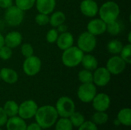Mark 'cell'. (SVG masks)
<instances>
[{"label": "cell", "instance_id": "obj_21", "mask_svg": "<svg viewBox=\"0 0 131 130\" xmlns=\"http://www.w3.org/2000/svg\"><path fill=\"white\" fill-rule=\"evenodd\" d=\"M66 20V15L62 11H56L51 13L49 17V24L52 28H57L58 26L64 24Z\"/></svg>", "mask_w": 131, "mask_h": 130}, {"label": "cell", "instance_id": "obj_4", "mask_svg": "<svg viewBox=\"0 0 131 130\" xmlns=\"http://www.w3.org/2000/svg\"><path fill=\"white\" fill-rule=\"evenodd\" d=\"M55 109L58 116L69 118L70 116L75 111V103L74 100L67 96L61 97L56 102Z\"/></svg>", "mask_w": 131, "mask_h": 130}, {"label": "cell", "instance_id": "obj_45", "mask_svg": "<svg viewBox=\"0 0 131 130\" xmlns=\"http://www.w3.org/2000/svg\"><path fill=\"white\" fill-rule=\"evenodd\" d=\"M1 9H2V8H0V11H1Z\"/></svg>", "mask_w": 131, "mask_h": 130}, {"label": "cell", "instance_id": "obj_42", "mask_svg": "<svg viewBox=\"0 0 131 130\" xmlns=\"http://www.w3.org/2000/svg\"><path fill=\"white\" fill-rule=\"evenodd\" d=\"M114 125L117 126H119L121 125V123H120V122H119V120H118L117 119H116V120H114Z\"/></svg>", "mask_w": 131, "mask_h": 130}, {"label": "cell", "instance_id": "obj_41", "mask_svg": "<svg viewBox=\"0 0 131 130\" xmlns=\"http://www.w3.org/2000/svg\"><path fill=\"white\" fill-rule=\"evenodd\" d=\"M5 45V40H4V36L2 33H0V48Z\"/></svg>", "mask_w": 131, "mask_h": 130}, {"label": "cell", "instance_id": "obj_30", "mask_svg": "<svg viewBox=\"0 0 131 130\" xmlns=\"http://www.w3.org/2000/svg\"><path fill=\"white\" fill-rule=\"evenodd\" d=\"M69 120H70L72 126L78 127V128L85 121V118L83 116V114L81 113L80 112H76V111H74L70 116Z\"/></svg>", "mask_w": 131, "mask_h": 130}, {"label": "cell", "instance_id": "obj_6", "mask_svg": "<svg viewBox=\"0 0 131 130\" xmlns=\"http://www.w3.org/2000/svg\"><path fill=\"white\" fill-rule=\"evenodd\" d=\"M97 38L96 36L84 31L81 33L77 40V47L81 49L84 53H91L96 48Z\"/></svg>", "mask_w": 131, "mask_h": 130}, {"label": "cell", "instance_id": "obj_22", "mask_svg": "<svg viewBox=\"0 0 131 130\" xmlns=\"http://www.w3.org/2000/svg\"><path fill=\"white\" fill-rule=\"evenodd\" d=\"M117 119L119 120L121 125L125 126H130L131 125V110L130 108H124L121 110L118 113Z\"/></svg>", "mask_w": 131, "mask_h": 130}, {"label": "cell", "instance_id": "obj_39", "mask_svg": "<svg viewBox=\"0 0 131 130\" xmlns=\"http://www.w3.org/2000/svg\"><path fill=\"white\" fill-rule=\"evenodd\" d=\"M25 130H42V128L37 123H32L27 126Z\"/></svg>", "mask_w": 131, "mask_h": 130}, {"label": "cell", "instance_id": "obj_19", "mask_svg": "<svg viewBox=\"0 0 131 130\" xmlns=\"http://www.w3.org/2000/svg\"><path fill=\"white\" fill-rule=\"evenodd\" d=\"M5 126L7 130H25L27 124L25 120L20 116H15L8 119Z\"/></svg>", "mask_w": 131, "mask_h": 130}, {"label": "cell", "instance_id": "obj_20", "mask_svg": "<svg viewBox=\"0 0 131 130\" xmlns=\"http://www.w3.org/2000/svg\"><path fill=\"white\" fill-rule=\"evenodd\" d=\"M81 64H82L84 69L91 71H94L98 67L97 59L96 58L95 56L91 54L90 53H87V54H84Z\"/></svg>", "mask_w": 131, "mask_h": 130}, {"label": "cell", "instance_id": "obj_13", "mask_svg": "<svg viewBox=\"0 0 131 130\" xmlns=\"http://www.w3.org/2000/svg\"><path fill=\"white\" fill-rule=\"evenodd\" d=\"M79 8L84 16L94 18L98 14L99 5L95 0H83L80 3Z\"/></svg>", "mask_w": 131, "mask_h": 130}, {"label": "cell", "instance_id": "obj_40", "mask_svg": "<svg viewBox=\"0 0 131 130\" xmlns=\"http://www.w3.org/2000/svg\"><path fill=\"white\" fill-rule=\"evenodd\" d=\"M56 29H57V31H58V33L61 34V33H63V32H65V31H68V27L64 23V24H61V25L58 26V27L56 28Z\"/></svg>", "mask_w": 131, "mask_h": 130}, {"label": "cell", "instance_id": "obj_10", "mask_svg": "<svg viewBox=\"0 0 131 130\" xmlns=\"http://www.w3.org/2000/svg\"><path fill=\"white\" fill-rule=\"evenodd\" d=\"M127 67V63L121 57V56L114 55L111 57L106 64V68L111 75H119L123 73Z\"/></svg>", "mask_w": 131, "mask_h": 130}, {"label": "cell", "instance_id": "obj_12", "mask_svg": "<svg viewBox=\"0 0 131 130\" xmlns=\"http://www.w3.org/2000/svg\"><path fill=\"white\" fill-rule=\"evenodd\" d=\"M91 103L96 111L106 112L111 106V98L107 93H100L95 95Z\"/></svg>", "mask_w": 131, "mask_h": 130}, {"label": "cell", "instance_id": "obj_23", "mask_svg": "<svg viewBox=\"0 0 131 130\" xmlns=\"http://www.w3.org/2000/svg\"><path fill=\"white\" fill-rule=\"evenodd\" d=\"M3 110L8 117L17 116L18 112V104L15 100H8L5 103Z\"/></svg>", "mask_w": 131, "mask_h": 130}, {"label": "cell", "instance_id": "obj_46", "mask_svg": "<svg viewBox=\"0 0 131 130\" xmlns=\"http://www.w3.org/2000/svg\"><path fill=\"white\" fill-rule=\"evenodd\" d=\"M0 130H2V129H1V127H0Z\"/></svg>", "mask_w": 131, "mask_h": 130}, {"label": "cell", "instance_id": "obj_44", "mask_svg": "<svg viewBox=\"0 0 131 130\" xmlns=\"http://www.w3.org/2000/svg\"><path fill=\"white\" fill-rule=\"evenodd\" d=\"M0 81H1V77H0Z\"/></svg>", "mask_w": 131, "mask_h": 130}, {"label": "cell", "instance_id": "obj_28", "mask_svg": "<svg viewBox=\"0 0 131 130\" xmlns=\"http://www.w3.org/2000/svg\"><path fill=\"white\" fill-rule=\"evenodd\" d=\"M78 80L81 84L93 83V72L86 69H82L78 72Z\"/></svg>", "mask_w": 131, "mask_h": 130}, {"label": "cell", "instance_id": "obj_29", "mask_svg": "<svg viewBox=\"0 0 131 130\" xmlns=\"http://www.w3.org/2000/svg\"><path fill=\"white\" fill-rule=\"evenodd\" d=\"M35 1L36 0H15V5L25 11L31 9L35 6Z\"/></svg>", "mask_w": 131, "mask_h": 130}, {"label": "cell", "instance_id": "obj_18", "mask_svg": "<svg viewBox=\"0 0 131 130\" xmlns=\"http://www.w3.org/2000/svg\"><path fill=\"white\" fill-rule=\"evenodd\" d=\"M0 77L1 80L8 84H14L18 80L17 71L8 67H3L0 70Z\"/></svg>", "mask_w": 131, "mask_h": 130}, {"label": "cell", "instance_id": "obj_1", "mask_svg": "<svg viewBox=\"0 0 131 130\" xmlns=\"http://www.w3.org/2000/svg\"><path fill=\"white\" fill-rule=\"evenodd\" d=\"M34 117L42 129H49L55 124L58 114L54 107L45 105L38 108Z\"/></svg>", "mask_w": 131, "mask_h": 130}, {"label": "cell", "instance_id": "obj_38", "mask_svg": "<svg viewBox=\"0 0 131 130\" xmlns=\"http://www.w3.org/2000/svg\"><path fill=\"white\" fill-rule=\"evenodd\" d=\"M13 5V0H0V8L2 9H7Z\"/></svg>", "mask_w": 131, "mask_h": 130}, {"label": "cell", "instance_id": "obj_36", "mask_svg": "<svg viewBox=\"0 0 131 130\" xmlns=\"http://www.w3.org/2000/svg\"><path fill=\"white\" fill-rule=\"evenodd\" d=\"M78 130H97V125L91 121H84L79 127Z\"/></svg>", "mask_w": 131, "mask_h": 130}, {"label": "cell", "instance_id": "obj_3", "mask_svg": "<svg viewBox=\"0 0 131 130\" xmlns=\"http://www.w3.org/2000/svg\"><path fill=\"white\" fill-rule=\"evenodd\" d=\"M84 53L77 46H71L63 51L61 62L67 67H75L81 64Z\"/></svg>", "mask_w": 131, "mask_h": 130}, {"label": "cell", "instance_id": "obj_31", "mask_svg": "<svg viewBox=\"0 0 131 130\" xmlns=\"http://www.w3.org/2000/svg\"><path fill=\"white\" fill-rule=\"evenodd\" d=\"M121 57L127 63V64H130L131 63V44L128 43L123 46V48L120 53Z\"/></svg>", "mask_w": 131, "mask_h": 130}, {"label": "cell", "instance_id": "obj_9", "mask_svg": "<svg viewBox=\"0 0 131 130\" xmlns=\"http://www.w3.org/2000/svg\"><path fill=\"white\" fill-rule=\"evenodd\" d=\"M38 106L33 100H27L18 105V115L23 120H29L35 116Z\"/></svg>", "mask_w": 131, "mask_h": 130}, {"label": "cell", "instance_id": "obj_33", "mask_svg": "<svg viewBox=\"0 0 131 130\" xmlns=\"http://www.w3.org/2000/svg\"><path fill=\"white\" fill-rule=\"evenodd\" d=\"M21 53L25 57H28L34 54V48L30 43H24L21 46Z\"/></svg>", "mask_w": 131, "mask_h": 130}, {"label": "cell", "instance_id": "obj_15", "mask_svg": "<svg viewBox=\"0 0 131 130\" xmlns=\"http://www.w3.org/2000/svg\"><path fill=\"white\" fill-rule=\"evenodd\" d=\"M74 42V38L73 34L70 31H65L59 34L55 43L57 44V46L60 50L64 51L73 46Z\"/></svg>", "mask_w": 131, "mask_h": 130}, {"label": "cell", "instance_id": "obj_5", "mask_svg": "<svg viewBox=\"0 0 131 130\" xmlns=\"http://www.w3.org/2000/svg\"><path fill=\"white\" fill-rule=\"evenodd\" d=\"M24 11L18 8L15 5L8 8L7 9H5L4 16L6 24L12 27H17L20 25L24 20Z\"/></svg>", "mask_w": 131, "mask_h": 130}, {"label": "cell", "instance_id": "obj_35", "mask_svg": "<svg viewBox=\"0 0 131 130\" xmlns=\"http://www.w3.org/2000/svg\"><path fill=\"white\" fill-rule=\"evenodd\" d=\"M35 21L37 25H38L40 26H44V25L49 24V16H48V15L38 13L35 16Z\"/></svg>", "mask_w": 131, "mask_h": 130}, {"label": "cell", "instance_id": "obj_8", "mask_svg": "<svg viewBox=\"0 0 131 130\" xmlns=\"http://www.w3.org/2000/svg\"><path fill=\"white\" fill-rule=\"evenodd\" d=\"M77 94L78 99L81 102L84 103H91L94 97L97 94L96 86L93 83L81 84L78 89Z\"/></svg>", "mask_w": 131, "mask_h": 130}, {"label": "cell", "instance_id": "obj_16", "mask_svg": "<svg viewBox=\"0 0 131 130\" xmlns=\"http://www.w3.org/2000/svg\"><path fill=\"white\" fill-rule=\"evenodd\" d=\"M22 34L17 31H12L8 32L4 36L5 45L13 49L21 45L22 43Z\"/></svg>", "mask_w": 131, "mask_h": 130}, {"label": "cell", "instance_id": "obj_14", "mask_svg": "<svg viewBox=\"0 0 131 130\" xmlns=\"http://www.w3.org/2000/svg\"><path fill=\"white\" fill-rule=\"evenodd\" d=\"M107 23L101 18H94L91 20L87 25V31L94 36L103 34L106 32Z\"/></svg>", "mask_w": 131, "mask_h": 130}, {"label": "cell", "instance_id": "obj_24", "mask_svg": "<svg viewBox=\"0 0 131 130\" xmlns=\"http://www.w3.org/2000/svg\"><path fill=\"white\" fill-rule=\"evenodd\" d=\"M123 46L124 45L121 41L117 39H113L108 42L107 45V49L110 54L113 55H117L121 53Z\"/></svg>", "mask_w": 131, "mask_h": 130}, {"label": "cell", "instance_id": "obj_37", "mask_svg": "<svg viewBox=\"0 0 131 130\" xmlns=\"http://www.w3.org/2000/svg\"><path fill=\"white\" fill-rule=\"evenodd\" d=\"M8 119V117L6 115V113H5L3 107H0V127L5 125Z\"/></svg>", "mask_w": 131, "mask_h": 130}, {"label": "cell", "instance_id": "obj_2", "mask_svg": "<svg viewBox=\"0 0 131 130\" xmlns=\"http://www.w3.org/2000/svg\"><path fill=\"white\" fill-rule=\"evenodd\" d=\"M121 13V8L119 5L114 1L105 2L99 7L98 15L100 18L104 22L108 23L115 20H117Z\"/></svg>", "mask_w": 131, "mask_h": 130}, {"label": "cell", "instance_id": "obj_17", "mask_svg": "<svg viewBox=\"0 0 131 130\" xmlns=\"http://www.w3.org/2000/svg\"><path fill=\"white\" fill-rule=\"evenodd\" d=\"M35 6L38 13L50 15L56 6V0H36Z\"/></svg>", "mask_w": 131, "mask_h": 130}, {"label": "cell", "instance_id": "obj_27", "mask_svg": "<svg viewBox=\"0 0 131 130\" xmlns=\"http://www.w3.org/2000/svg\"><path fill=\"white\" fill-rule=\"evenodd\" d=\"M109 120L108 115L105 112L96 111L91 117V121L96 125H103L106 123Z\"/></svg>", "mask_w": 131, "mask_h": 130}, {"label": "cell", "instance_id": "obj_26", "mask_svg": "<svg viewBox=\"0 0 131 130\" xmlns=\"http://www.w3.org/2000/svg\"><path fill=\"white\" fill-rule=\"evenodd\" d=\"M55 130H73V126L69 118L61 117L55 123Z\"/></svg>", "mask_w": 131, "mask_h": 130}, {"label": "cell", "instance_id": "obj_34", "mask_svg": "<svg viewBox=\"0 0 131 130\" xmlns=\"http://www.w3.org/2000/svg\"><path fill=\"white\" fill-rule=\"evenodd\" d=\"M12 56V49L9 47L4 45L0 48V58L3 61L10 59Z\"/></svg>", "mask_w": 131, "mask_h": 130}, {"label": "cell", "instance_id": "obj_7", "mask_svg": "<svg viewBox=\"0 0 131 130\" xmlns=\"http://www.w3.org/2000/svg\"><path fill=\"white\" fill-rule=\"evenodd\" d=\"M41 68V61L38 57L34 54L28 57H25L22 64L23 71L28 77H34L37 75L40 72Z\"/></svg>", "mask_w": 131, "mask_h": 130}, {"label": "cell", "instance_id": "obj_32", "mask_svg": "<svg viewBox=\"0 0 131 130\" xmlns=\"http://www.w3.org/2000/svg\"><path fill=\"white\" fill-rule=\"evenodd\" d=\"M58 35H59V33L55 28H52L49 29L48 31L47 32L46 37H45L47 42H48L50 44L55 43L58 39Z\"/></svg>", "mask_w": 131, "mask_h": 130}, {"label": "cell", "instance_id": "obj_43", "mask_svg": "<svg viewBox=\"0 0 131 130\" xmlns=\"http://www.w3.org/2000/svg\"><path fill=\"white\" fill-rule=\"evenodd\" d=\"M127 38H128V42H129V43L130 44V43H131V32H129Z\"/></svg>", "mask_w": 131, "mask_h": 130}, {"label": "cell", "instance_id": "obj_11", "mask_svg": "<svg viewBox=\"0 0 131 130\" xmlns=\"http://www.w3.org/2000/svg\"><path fill=\"white\" fill-rule=\"evenodd\" d=\"M111 79V74L106 67H97L93 72V84L97 87L107 86Z\"/></svg>", "mask_w": 131, "mask_h": 130}, {"label": "cell", "instance_id": "obj_25", "mask_svg": "<svg viewBox=\"0 0 131 130\" xmlns=\"http://www.w3.org/2000/svg\"><path fill=\"white\" fill-rule=\"evenodd\" d=\"M106 31L112 36H116L119 34L121 31V25L120 22L117 20H115L107 23Z\"/></svg>", "mask_w": 131, "mask_h": 130}]
</instances>
